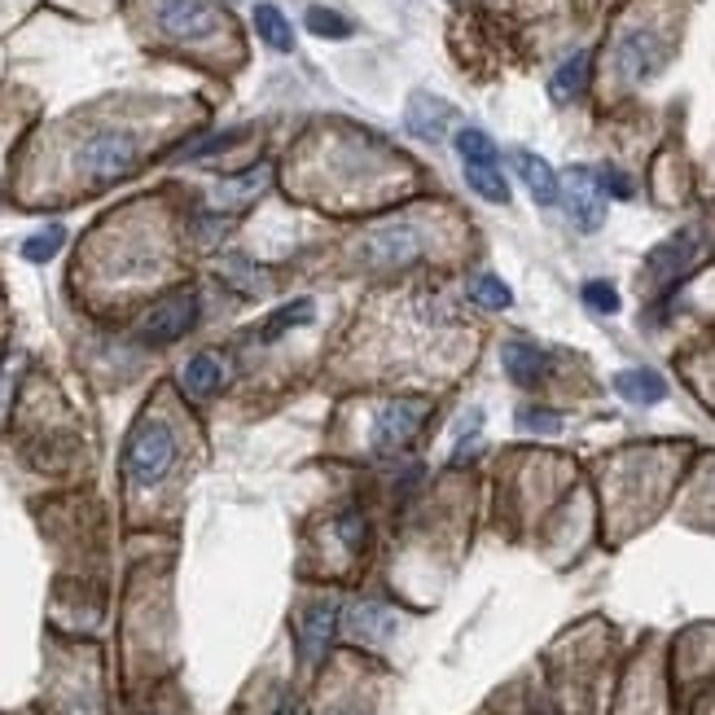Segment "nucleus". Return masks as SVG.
Segmentation results:
<instances>
[{"mask_svg": "<svg viewBox=\"0 0 715 715\" xmlns=\"http://www.w3.org/2000/svg\"><path fill=\"white\" fill-rule=\"evenodd\" d=\"M158 27L172 36V40H207L219 27V13H215L212 0H158Z\"/></svg>", "mask_w": 715, "mask_h": 715, "instance_id": "obj_8", "label": "nucleus"}, {"mask_svg": "<svg viewBox=\"0 0 715 715\" xmlns=\"http://www.w3.org/2000/svg\"><path fill=\"white\" fill-rule=\"evenodd\" d=\"M466 185H470L479 198L497 203V207L509 203V185H505V176L497 172V163H466Z\"/></svg>", "mask_w": 715, "mask_h": 715, "instance_id": "obj_20", "label": "nucleus"}, {"mask_svg": "<svg viewBox=\"0 0 715 715\" xmlns=\"http://www.w3.org/2000/svg\"><path fill=\"white\" fill-rule=\"evenodd\" d=\"M137 137L133 133H124V128H101V133H92V137H84L79 149H75V167H79V176L84 180H92V185H110V180H119V176H128L133 167H137Z\"/></svg>", "mask_w": 715, "mask_h": 715, "instance_id": "obj_2", "label": "nucleus"}, {"mask_svg": "<svg viewBox=\"0 0 715 715\" xmlns=\"http://www.w3.org/2000/svg\"><path fill=\"white\" fill-rule=\"evenodd\" d=\"M255 31H259V40H264L268 49H277V53H290V49H294V27H290L286 13H282L277 4H255Z\"/></svg>", "mask_w": 715, "mask_h": 715, "instance_id": "obj_18", "label": "nucleus"}, {"mask_svg": "<svg viewBox=\"0 0 715 715\" xmlns=\"http://www.w3.org/2000/svg\"><path fill=\"white\" fill-rule=\"evenodd\" d=\"M307 31L321 36V40H347V36H352V22H347L339 9L312 4V9H307Z\"/></svg>", "mask_w": 715, "mask_h": 715, "instance_id": "obj_23", "label": "nucleus"}, {"mask_svg": "<svg viewBox=\"0 0 715 715\" xmlns=\"http://www.w3.org/2000/svg\"><path fill=\"white\" fill-rule=\"evenodd\" d=\"M562 207L571 215V224L579 233H597L606 219V189L597 167H571L562 176Z\"/></svg>", "mask_w": 715, "mask_h": 715, "instance_id": "obj_5", "label": "nucleus"}, {"mask_svg": "<svg viewBox=\"0 0 715 715\" xmlns=\"http://www.w3.org/2000/svg\"><path fill=\"white\" fill-rule=\"evenodd\" d=\"M273 715H294V707H290V703H282V707H277Z\"/></svg>", "mask_w": 715, "mask_h": 715, "instance_id": "obj_32", "label": "nucleus"}, {"mask_svg": "<svg viewBox=\"0 0 715 715\" xmlns=\"http://www.w3.org/2000/svg\"><path fill=\"white\" fill-rule=\"evenodd\" d=\"M198 321V294L194 290H176L172 298L154 303V312L141 321V339L145 343H176L194 330Z\"/></svg>", "mask_w": 715, "mask_h": 715, "instance_id": "obj_7", "label": "nucleus"}, {"mask_svg": "<svg viewBox=\"0 0 715 715\" xmlns=\"http://www.w3.org/2000/svg\"><path fill=\"white\" fill-rule=\"evenodd\" d=\"M62 246H67V228H62V224H49V228H40L36 237H27V242H22V259H31V264H49Z\"/></svg>", "mask_w": 715, "mask_h": 715, "instance_id": "obj_22", "label": "nucleus"}, {"mask_svg": "<svg viewBox=\"0 0 715 715\" xmlns=\"http://www.w3.org/2000/svg\"><path fill=\"white\" fill-rule=\"evenodd\" d=\"M339 615L343 610H339L334 597H316V601L303 606V615H298V654H303V663H321L325 658V649L339 633Z\"/></svg>", "mask_w": 715, "mask_h": 715, "instance_id": "obj_9", "label": "nucleus"}, {"mask_svg": "<svg viewBox=\"0 0 715 715\" xmlns=\"http://www.w3.org/2000/svg\"><path fill=\"white\" fill-rule=\"evenodd\" d=\"M448 119H452V106H443L439 97H430V92H413V97H409L404 124H409L413 137H422V141H443Z\"/></svg>", "mask_w": 715, "mask_h": 715, "instance_id": "obj_13", "label": "nucleus"}, {"mask_svg": "<svg viewBox=\"0 0 715 715\" xmlns=\"http://www.w3.org/2000/svg\"><path fill=\"white\" fill-rule=\"evenodd\" d=\"M457 154H461V163H497V141L483 128H461L457 133Z\"/></svg>", "mask_w": 715, "mask_h": 715, "instance_id": "obj_24", "label": "nucleus"}, {"mask_svg": "<svg viewBox=\"0 0 715 715\" xmlns=\"http://www.w3.org/2000/svg\"><path fill=\"white\" fill-rule=\"evenodd\" d=\"M698 246H703V237H698L694 228H680V233H672L663 246H654V255H649V277H654L658 286L676 282V277H680V273L694 264Z\"/></svg>", "mask_w": 715, "mask_h": 715, "instance_id": "obj_10", "label": "nucleus"}, {"mask_svg": "<svg viewBox=\"0 0 715 715\" xmlns=\"http://www.w3.org/2000/svg\"><path fill=\"white\" fill-rule=\"evenodd\" d=\"M430 404L427 400H391L378 418H373V452H400L418 439V430L427 427Z\"/></svg>", "mask_w": 715, "mask_h": 715, "instance_id": "obj_6", "label": "nucleus"}, {"mask_svg": "<svg viewBox=\"0 0 715 715\" xmlns=\"http://www.w3.org/2000/svg\"><path fill=\"white\" fill-rule=\"evenodd\" d=\"M339 540H343L352 554L364 549V513H360V509H343V513H339Z\"/></svg>", "mask_w": 715, "mask_h": 715, "instance_id": "obj_26", "label": "nucleus"}, {"mask_svg": "<svg viewBox=\"0 0 715 715\" xmlns=\"http://www.w3.org/2000/svg\"><path fill=\"white\" fill-rule=\"evenodd\" d=\"M672 62V45L654 31V27H628L615 40V75L628 84H645Z\"/></svg>", "mask_w": 715, "mask_h": 715, "instance_id": "obj_4", "label": "nucleus"}, {"mask_svg": "<svg viewBox=\"0 0 715 715\" xmlns=\"http://www.w3.org/2000/svg\"><path fill=\"white\" fill-rule=\"evenodd\" d=\"M588 71H592V53H571L558 71L549 75V97L558 101V106H567V101H575L584 88H588Z\"/></svg>", "mask_w": 715, "mask_h": 715, "instance_id": "obj_15", "label": "nucleus"}, {"mask_svg": "<svg viewBox=\"0 0 715 715\" xmlns=\"http://www.w3.org/2000/svg\"><path fill=\"white\" fill-rule=\"evenodd\" d=\"M518 427L536 430V434H558V430H562V418L549 413V409H522V413H518Z\"/></svg>", "mask_w": 715, "mask_h": 715, "instance_id": "obj_28", "label": "nucleus"}, {"mask_svg": "<svg viewBox=\"0 0 715 715\" xmlns=\"http://www.w3.org/2000/svg\"><path fill=\"white\" fill-rule=\"evenodd\" d=\"M242 137H246V133H219V137H207L203 145L185 149V158H203V154H215V149H228V145H237Z\"/></svg>", "mask_w": 715, "mask_h": 715, "instance_id": "obj_30", "label": "nucleus"}, {"mask_svg": "<svg viewBox=\"0 0 715 715\" xmlns=\"http://www.w3.org/2000/svg\"><path fill=\"white\" fill-rule=\"evenodd\" d=\"M501 364L518 386H540L545 373H549V356H545L531 339H509L501 347Z\"/></svg>", "mask_w": 715, "mask_h": 715, "instance_id": "obj_12", "label": "nucleus"}, {"mask_svg": "<svg viewBox=\"0 0 715 715\" xmlns=\"http://www.w3.org/2000/svg\"><path fill=\"white\" fill-rule=\"evenodd\" d=\"M180 382H185V391H189L194 400H207V395H215V391L224 386V364H219V356H212V352H198V356H189Z\"/></svg>", "mask_w": 715, "mask_h": 715, "instance_id": "obj_17", "label": "nucleus"}, {"mask_svg": "<svg viewBox=\"0 0 715 715\" xmlns=\"http://www.w3.org/2000/svg\"><path fill=\"white\" fill-rule=\"evenodd\" d=\"M584 303L592 307V312H601V316H615L619 312V290L610 286V282H584Z\"/></svg>", "mask_w": 715, "mask_h": 715, "instance_id": "obj_25", "label": "nucleus"}, {"mask_svg": "<svg viewBox=\"0 0 715 715\" xmlns=\"http://www.w3.org/2000/svg\"><path fill=\"white\" fill-rule=\"evenodd\" d=\"M325 715H369V712H364L360 703H339V707H330Z\"/></svg>", "mask_w": 715, "mask_h": 715, "instance_id": "obj_31", "label": "nucleus"}, {"mask_svg": "<svg viewBox=\"0 0 715 715\" xmlns=\"http://www.w3.org/2000/svg\"><path fill=\"white\" fill-rule=\"evenodd\" d=\"M312 316H316V303H312V298H294V303L277 307V312L259 325V339H264V343H273V339H282V334L294 330V325H307Z\"/></svg>", "mask_w": 715, "mask_h": 715, "instance_id": "obj_19", "label": "nucleus"}, {"mask_svg": "<svg viewBox=\"0 0 715 715\" xmlns=\"http://www.w3.org/2000/svg\"><path fill=\"white\" fill-rule=\"evenodd\" d=\"M615 391L628 404H658V400H667V382L654 369H624V373H615Z\"/></svg>", "mask_w": 715, "mask_h": 715, "instance_id": "obj_16", "label": "nucleus"}, {"mask_svg": "<svg viewBox=\"0 0 715 715\" xmlns=\"http://www.w3.org/2000/svg\"><path fill=\"white\" fill-rule=\"evenodd\" d=\"M264 180H268V167H255V172H246V176H237V180H228V185L219 189V198L228 194V203H246L242 194H255V189H259Z\"/></svg>", "mask_w": 715, "mask_h": 715, "instance_id": "obj_27", "label": "nucleus"}, {"mask_svg": "<svg viewBox=\"0 0 715 715\" xmlns=\"http://www.w3.org/2000/svg\"><path fill=\"white\" fill-rule=\"evenodd\" d=\"M513 172H518V180L527 185V194H531L540 207L562 203V176H558L540 154H531V149H513Z\"/></svg>", "mask_w": 715, "mask_h": 715, "instance_id": "obj_11", "label": "nucleus"}, {"mask_svg": "<svg viewBox=\"0 0 715 715\" xmlns=\"http://www.w3.org/2000/svg\"><path fill=\"white\" fill-rule=\"evenodd\" d=\"M597 176H601L606 198H619V203H628V198H633V180H628L624 172H615V167H597Z\"/></svg>", "mask_w": 715, "mask_h": 715, "instance_id": "obj_29", "label": "nucleus"}, {"mask_svg": "<svg viewBox=\"0 0 715 715\" xmlns=\"http://www.w3.org/2000/svg\"><path fill=\"white\" fill-rule=\"evenodd\" d=\"M427 255V233L409 219H395V224H382L373 233H364L356 259L364 268H382V273H395V268H409Z\"/></svg>", "mask_w": 715, "mask_h": 715, "instance_id": "obj_3", "label": "nucleus"}, {"mask_svg": "<svg viewBox=\"0 0 715 715\" xmlns=\"http://www.w3.org/2000/svg\"><path fill=\"white\" fill-rule=\"evenodd\" d=\"M347 628L356 633L360 641L382 645L395 637L400 619H395V610H391L386 601H360V606H352V615H347Z\"/></svg>", "mask_w": 715, "mask_h": 715, "instance_id": "obj_14", "label": "nucleus"}, {"mask_svg": "<svg viewBox=\"0 0 715 715\" xmlns=\"http://www.w3.org/2000/svg\"><path fill=\"white\" fill-rule=\"evenodd\" d=\"M470 298H474L479 307H488V312H505V307L513 303V290L505 286L497 273H479V277L470 282Z\"/></svg>", "mask_w": 715, "mask_h": 715, "instance_id": "obj_21", "label": "nucleus"}, {"mask_svg": "<svg viewBox=\"0 0 715 715\" xmlns=\"http://www.w3.org/2000/svg\"><path fill=\"white\" fill-rule=\"evenodd\" d=\"M180 457V443H176V430L167 427L163 418H145L141 427L133 430L128 439V452H124V474L133 488H158L172 466Z\"/></svg>", "mask_w": 715, "mask_h": 715, "instance_id": "obj_1", "label": "nucleus"}]
</instances>
